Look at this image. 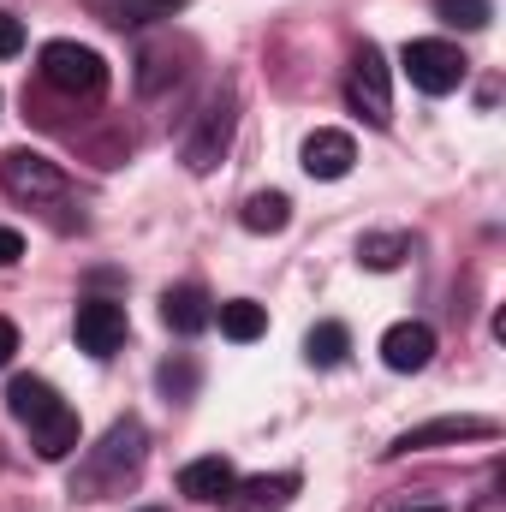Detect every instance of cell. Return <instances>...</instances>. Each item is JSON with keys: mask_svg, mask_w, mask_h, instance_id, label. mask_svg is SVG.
<instances>
[{"mask_svg": "<svg viewBox=\"0 0 506 512\" xmlns=\"http://www.w3.org/2000/svg\"><path fill=\"white\" fill-rule=\"evenodd\" d=\"M143 453H149V435H143V423L137 417H120L96 447H90V459L78 465V477H72V495L78 501H108V495H120L126 483H137V471H143Z\"/></svg>", "mask_w": 506, "mask_h": 512, "instance_id": "cell-1", "label": "cell"}, {"mask_svg": "<svg viewBox=\"0 0 506 512\" xmlns=\"http://www.w3.org/2000/svg\"><path fill=\"white\" fill-rule=\"evenodd\" d=\"M42 84L60 90V96H102L108 90V60L84 42H48L42 48Z\"/></svg>", "mask_w": 506, "mask_h": 512, "instance_id": "cell-2", "label": "cell"}, {"mask_svg": "<svg viewBox=\"0 0 506 512\" xmlns=\"http://www.w3.org/2000/svg\"><path fill=\"white\" fill-rule=\"evenodd\" d=\"M399 66H405V78H411V90H423V96H453L459 84H465V72H471V60L453 48V42H441V36H423V42H405V54H399Z\"/></svg>", "mask_w": 506, "mask_h": 512, "instance_id": "cell-3", "label": "cell"}, {"mask_svg": "<svg viewBox=\"0 0 506 512\" xmlns=\"http://www.w3.org/2000/svg\"><path fill=\"white\" fill-rule=\"evenodd\" d=\"M0 191L12 197V203H60L72 185H66V167L60 161H48V155H36V149H12V155H0Z\"/></svg>", "mask_w": 506, "mask_h": 512, "instance_id": "cell-4", "label": "cell"}, {"mask_svg": "<svg viewBox=\"0 0 506 512\" xmlns=\"http://www.w3.org/2000/svg\"><path fill=\"white\" fill-rule=\"evenodd\" d=\"M233 126H239V96L221 84V90L203 102V114H197V131L185 137V167H191V173H209V167L227 155V143H233Z\"/></svg>", "mask_w": 506, "mask_h": 512, "instance_id": "cell-5", "label": "cell"}, {"mask_svg": "<svg viewBox=\"0 0 506 512\" xmlns=\"http://www.w3.org/2000/svg\"><path fill=\"white\" fill-rule=\"evenodd\" d=\"M346 102H352V114H364L370 126H387V120H393L387 60H381V48H376V42H364V48H358L352 72H346Z\"/></svg>", "mask_w": 506, "mask_h": 512, "instance_id": "cell-6", "label": "cell"}, {"mask_svg": "<svg viewBox=\"0 0 506 512\" xmlns=\"http://www.w3.org/2000/svg\"><path fill=\"white\" fill-rule=\"evenodd\" d=\"M489 435H501L495 417H435V423L405 429V435L387 447V459H405V453H423V447H453V441H489Z\"/></svg>", "mask_w": 506, "mask_h": 512, "instance_id": "cell-7", "label": "cell"}, {"mask_svg": "<svg viewBox=\"0 0 506 512\" xmlns=\"http://www.w3.org/2000/svg\"><path fill=\"white\" fill-rule=\"evenodd\" d=\"M72 334H78V346H84L90 358H114V352L126 346V310H120L114 298H84Z\"/></svg>", "mask_w": 506, "mask_h": 512, "instance_id": "cell-8", "label": "cell"}, {"mask_svg": "<svg viewBox=\"0 0 506 512\" xmlns=\"http://www.w3.org/2000/svg\"><path fill=\"white\" fill-rule=\"evenodd\" d=\"M435 358V328L429 322H393L387 334H381V364L393 370V376H411V370H423Z\"/></svg>", "mask_w": 506, "mask_h": 512, "instance_id": "cell-9", "label": "cell"}, {"mask_svg": "<svg viewBox=\"0 0 506 512\" xmlns=\"http://www.w3.org/2000/svg\"><path fill=\"white\" fill-rule=\"evenodd\" d=\"M304 173L310 179H346L352 173V161H358V143H352V131H334V126H322V131H310L304 137Z\"/></svg>", "mask_w": 506, "mask_h": 512, "instance_id": "cell-10", "label": "cell"}, {"mask_svg": "<svg viewBox=\"0 0 506 512\" xmlns=\"http://www.w3.org/2000/svg\"><path fill=\"white\" fill-rule=\"evenodd\" d=\"M233 483H239V471H233V459H221V453H203V459H191V465L179 471V495H191V501H203V507H221V501L233 495Z\"/></svg>", "mask_w": 506, "mask_h": 512, "instance_id": "cell-11", "label": "cell"}, {"mask_svg": "<svg viewBox=\"0 0 506 512\" xmlns=\"http://www.w3.org/2000/svg\"><path fill=\"white\" fill-rule=\"evenodd\" d=\"M161 322H167L173 334H203V328L215 322V304H209L203 286H167V292H161Z\"/></svg>", "mask_w": 506, "mask_h": 512, "instance_id": "cell-12", "label": "cell"}, {"mask_svg": "<svg viewBox=\"0 0 506 512\" xmlns=\"http://www.w3.org/2000/svg\"><path fill=\"white\" fill-rule=\"evenodd\" d=\"M298 495V477L280 471V477H251V483H233V495L221 501L227 512H280Z\"/></svg>", "mask_w": 506, "mask_h": 512, "instance_id": "cell-13", "label": "cell"}, {"mask_svg": "<svg viewBox=\"0 0 506 512\" xmlns=\"http://www.w3.org/2000/svg\"><path fill=\"white\" fill-rule=\"evenodd\" d=\"M102 24H114V30H137V24H161V18H173V12H185V0H84Z\"/></svg>", "mask_w": 506, "mask_h": 512, "instance_id": "cell-14", "label": "cell"}, {"mask_svg": "<svg viewBox=\"0 0 506 512\" xmlns=\"http://www.w3.org/2000/svg\"><path fill=\"white\" fill-rule=\"evenodd\" d=\"M78 441H84V429H78V411H72V405H60V411H48L42 423H30V447H36L42 459H72Z\"/></svg>", "mask_w": 506, "mask_h": 512, "instance_id": "cell-15", "label": "cell"}, {"mask_svg": "<svg viewBox=\"0 0 506 512\" xmlns=\"http://www.w3.org/2000/svg\"><path fill=\"white\" fill-rule=\"evenodd\" d=\"M60 405H66V399L42 382V376H18V382L6 387V411H12L24 429H30V423H42V417H48V411H60Z\"/></svg>", "mask_w": 506, "mask_h": 512, "instance_id": "cell-16", "label": "cell"}, {"mask_svg": "<svg viewBox=\"0 0 506 512\" xmlns=\"http://www.w3.org/2000/svg\"><path fill=\"white\" fill-rule=\"evenodd\" d=\"M215 322H221V334H227L233 346H251V340H262V334H268V310H262V304H251V298L221 304V310H215Z\"/></svg>", "mask_w": 506, "mask_h": 512, "instance_id": "cell-17", "label": "cell"}, {"mask_svg": "<svg viewBox=\"0 0 506 512\" xmlns=\"http://www.w3.org/2000/svg\"><path fill=\"white\" fill-rule=\"evenodd\" d=\"M346 352H352V334H346V322H316V328L304 334V358H310L316 370H334V364H346Z\"/></svg>", "mask_w": 506, "mask_h": 512, "instance_id": "cell-18", "label": "cell"}, {"mask_svg": "<svg viewBox=\"0 0 506 512\" xmlns=\"http://www.w3.org/2000/svg\"><path fill=\"white\" fill-rule=\"evenodd\" d=\"M239 221H245V233H286V221H292V197H286V191H256Z\"/></svg>", "mask_w": 506, "mask_h": 512, "instance_id": "cell-19", "label": "cell"}, {"mask_svg": "<svg viewBox=\"0 0 506 512\" xmlns=\"http://www.w3.org/2000/svg\"><path fill=\"white\" fill-rule=\"evenodd\" d=\"M405 256H411V239H405V233H364V239H358V262L376 268V274L399 268Z\"/></svg>", "mask_w": 506, "mask_h": 512, "instance_id": "cell-20", "label": "cell"}, {"mask_svg": "<svg viewBox=\"0 0 506 512\" xmlns=\"http://www.w3.org/2000/svg\"><path fill=\"white\" fill-rule=\"evenodd\" d=\"M435 12H441V24H459V30H483L495 18L489 0H435Z\"/></svg>", "mask_w": 506, "mask_h": 512, "instance_id": "cell-21", "label": "cell"}, {"mask_svg": "<svg viewBox=\"0 0 506 512\" xmlns=\"http://www.w3.org/2000/svg\"><path fill=\"white\" fill-rule=\"evenodd\" d=\"M161 387H167L173 399H185V393L197 387V364H185V358H179V364H161Z\"/></svg>", "mask_w": 506, "mask_h": 512, "instance_id": "cell-22", "label": "cell"}, {"mask_svg": "<svg viewBox=\"0 0 506 512\" xmlns=\"http://www.w3.org/2000/svg\"><path fill=\"white\" fill-rule=\"evenodd\" d=\"M18 48H24V24L12 12H0V60H12Z\"/></svg>", "mask_w": 506, "mask_h": 512, "instance_id": "cell-23", "label": "cell"}, {"mask_svg": "<svg viewBox=\"0 0 506 512\" xmlns=\"http://www.w3.org/2000/svg\"><path fill=\"white\" fill-rule=\"evenodd\" d=\"M18 256H24V239H18L12 227H0V268H12Z\"/></svg>", "mask_w": 506, "mask_h": 512, "instance_id": "cell-24", "label": "cell"}, {"mask_svg": "<svg viewBox=\"0 0 506 512\" xmlns=\"http://www.w3.org/2000/svg\"><path fill=\"white\" fill-rule=\"evenodd\" d=\"M12 352H18V328H12V322L0 316V370L12 364Z\"/></svg>", "mask_w": 506, "mask_h": 512, "instance_id": "cell-25", "label": "cell"}, {"mask_svg": "<svg viewBox=\"0 0 506 512\" xmlns=\"http://www.w3.org/2000/svg\"><path fill=\"white\" fill-rule=\"evenodd\" d=\"M387 512H453V507H441V501H417V507H387Z\"/></svg>", "mask_w": 506, "mask_h": 512, "instance_id": "cell-26", "label": "cell"}, {"mask_svg": "<svg viewBox=\"0 0 506 512\" xmlns=\"http://www.w3.org/2000/svg\"><path fill=\"white\" fill-rule=\"evenodd\" d=\"M477 512H501V495H483V501H477Z\"/></svg>", "mask_w": 506, "mask_h": 512, "instance_id": "cell-27", "label": "cell"}, {"mask_svg": "<svg viewBox=\"0 0 506 512\" xmlns=\"http://www.w3.org/2000/svg\"><path fill=\"white\" fill-rule=\"evenodd\" d=\"M143 512H161V507H143Z\"/></svg>", "mask_w": 506, "mask_h": 512, "instance_id": "cell-28", "label": "cell"}]
</instances>
